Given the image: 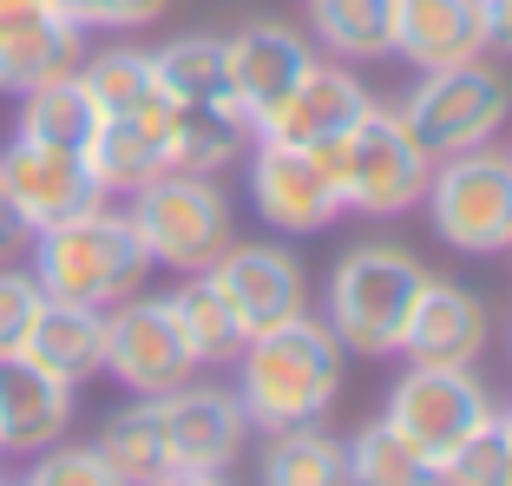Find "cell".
I'll list each match as a JSON object with an SVG mask.
<instances>
[{
    "instance_id": "1",
    "label": "cell",
    "mask_w": 512,
    "mask_h": 486,
    "mask_svg": "<svg viewBox=\"0 0 512 486\" xmlns=\"http://www.w3.org/2000/svg\"><path fill=\"white\" fill-rule=\"evenodd\" d=\"M342 342L322 316L276 322L263 335H243L237 349V401L250 427L276 434V427L322 421L342 395Z\"/></svg>"
},
{
    "instance_id": "2",
    "label": "cell",
    "mask_w": 512,
    "mask_h": 486,
    "mask_svg": "<svg viewBox=\"0 0 512 486\" xmlns=\"http://www.w3.org/2000/svg\"><path fill=\"white\" fill-rule=\"evenodd\" d=\"M33 283L53 303H86V309H112L125 296H138L151 276V250L138 243L132 217L92 204V211L66 217L53 230H33Z\"/></svg>"
},
{
    "instance_id": "3",
    "label": "cell",
    "mask_w": 512,
    "mask_h": 486,
    "mask_svg": "<svg viewBox=\"0 0 512 486\" xmlns=\"http://www.w3.org/2000/svg\"><path fill=\"white\" fill-rule=\"evenodd\" d=\"M427 270L394 243H355L329 276V329L348 355H401L407 316L421 303Z\"/></svg>"
},
{
    "instance_id": "4",
    "label": "cell",
    "mask_w": 512,
    "mask_h": 486,
    "mask_svg": "<svg viewBox=\"0 0 512 486\" xmlns=\"http://www.w3.org/2000/svg\"><path fill=\"white\" fill-rule=\"evenodd\" d=\"M132 230L138 243L151 250V263L165 270H211L224 257L237 230H230V198L217 191V178L204 171H158L151 184L132 191Z\"/></svg>"
},
{
    "instance_id": "5",
    "label": "cell",
    "mask_w": 512,
    "mask_h": 486,
    "mask_svg": "<svg viewBox=\"0 0 512 486\" xmlns=\"http://www.w3.org/2000/svg\"><path fill=\"white\" fill-rule=\"evenodd\" d=\"M512 112V79L499 66L480 60H460V66H434L421 73V86L401 99V119L407 132L421 138L434 158H453V152H473V145H493L499 125Z\"/></svg>"
},
{
    "instance_id": "6",
    "label": "cell",
    "mask_w": 512,
    "mask_h": 486,
    "mask_svg": "<svg viewBox=\"0 0 512 486\" xmlns=\"http://www.w3.org/2000/svg\"><path fill=\"white\" fill-rule=\"evenodd\" d=\"M427 217L447 250H467V257L512 250V152L473 145V152L434 158Z\"/></svg>"
},
{
    "instance_id": "7",
    "label": "cell",
    "mask_w": 512,
    "mask_h": 486,
    "mask_svg": "<svg viewBox=\"0 0 512 486\" xmlns=\"http://www.w3.org/2000/svg\"><path fill=\"white\" fill-rule=\"evenodd\" d=\"M427 178H434V152L407 132V119L388 106H368L362 125L348 132V171H342L348 211L401 217L427 198Z\"/></svg>"
},
{
    "instance_id": "8",
    "label": "cell",
    "mask_w": 512,
    "mask_h": 486,
    "mask_svg": "<svg viewBox=\"0 0 512 486\" xmlns=\"http://www.w3.org/2000/svg\"><path fill=\"white\" fill-rule=\"evenodd\" d=\"M486 414H493V395H486V381L473 375V368L407 362V375L388 388V408H381V421H388L401 441H414V447H421V454L440 467V460L467 441Z\"/></svg>"
},
{
    "instance_id": "9",
    "label": "cell",
    "mask_w": 512,
    "mask_h": 486,
    "mask_svg": "<svg viewBox=\"0 0 512 486\" xmlns=\"http://www.w3.org/2000/svg\"><path fill=\"white\" fill-rule=\"evenodd\" d=\"M250 204L270 230H289V237L329 230L348 211L342 184L322 171L309 145H263V138H250Z\"/></svg>"
},
{
    "instance_id": "10",
    "label": "cell",
    "mask_w": 512,
    "mask_h": 486,
    "mask_svg": "<svg viewBox=\"0 0 512 486\" xmlns=\"http://www.w3.org/2000/svg\"><path fill=\"white\" fill-rule=\"evenodd\" d=\"M0 191H7V204L20 211L27 230H53L66 217L92 211V204H106L86 152H60V145H40V138H20V132L0 152Z\"/></svg>"
},
{
    "instance_id": "11",
    "label": "cell",
    "mask_w": 512,
    "mask_h": 486,
    "mask_svg": "<svg viewBox=\"0 0 512 486\" xmlns=\"http://www.w3.org/2000/svg\"><path fill=\"white\" fill-rule=\"evenodd\" d=\"M204 276H211V289L230 303V316H237L243 335H263V329H276V322L309 316V276H302V263L289 257V250H276V243H230Z\"/></svg>"
},
{
    "instance_id": "12",
    "label": "cell",
    "mask_w": 512,
    "mask_h": 486,
    "mask_svg": "<svg viewBox=\"0 0 512 486\" xmlns=\"http://www.w3.org/2000/svg\"><path fill=\"white\" fill-rule=\"evenodd\" d=\"M191 349L178 342L158 296H125L106 309V375L132 395H171L191 381Z\"/></svg>"
},
{
    "instance_id": "13",
    "label": "cell",
    "mask_w": 512,
    "mask_h": 486,
    "mask_svg": "<svg viewBox=\"0 0 512 486\" xmlns=\"http://www.w3.org/2000/svg\"><path fill=\"white\" fill-rule=\"evenodd\" d=\"M368 106H375V99H368L362 79L348 73V60H316L250 125V138H263V145H322V138L355 132Z\"/></svg>"
},
{
    "instance_id": "14",
    "label": "cell",
    "mask_w": 512,
    "mask_h": 486,
    "mask_svg": "<svg viewBox=\"0 0 512 486\" xmlns=\"http://www.w3.org/2000/svg\"><path fill=\"white\" fill-rule=\"evenodd\" d=\"M86 33L53 0H0V92H33L79 73Z\"/></svg>"
},
{
    "instance_id": "15",
    "label": "cell",
    "mask_w": 512,
    "mask_h": 486,
    "mask_svg": "<svg viewBox=\"0 0 512 486\" xmlns=\"http://www.w3.org/2000/svg\"><path fill=\"white\" fill-rule=\"evenodd\" d=\"M224 66H230V99H237L243 119H263V112L296 86L309 66H316V40L289 20H250L224 40Z\"/></svg>"
},
{
    "instance_id": "16",
    "label": "cell",
    "mask_w": 512,
    "mask_h": 486,
    "mask_svg": "<svg viewBox=\"0 0 512 486\" xmlns=\"http://www.w3.org/2000/svg\"><path fill=\"white\" fill-rule=\"evenodd\" d=\"M158 421H165L171 467H230L250 441L243 401L230 388H204V381H184V388L158 395Z\"/></svg>"
},
{
    "instance_id": "17",
    "label": "cell",
    "mask_w": 512,
    "mask_h": 486,
    "mask_svg": "<svg viewBox=\"0 0 512 486\" xmlns=\"http://www.w3.org/2000/svg\"><path fill=\"white\" fill-rule=\"evenodd\" d=\"M73 381L46 375L33 355H0V454H46L73 427Z\"/></svg>"
},
{
    "instance_id": "18",
    "label": "cell",
    "mask_w": 512,
    "mask_h": 486,
    "mask_svg": "<svg viewBox=\"0 0 512 486\" xmlns=\"http://www.w3.org/2000/svg\"><path fill=\"white\" fill-rule=\"evenodd\" d=\"M486 335H493V316L473 296L467 283H447V276H427L421 303L407 316L401 355L407 362H447V368H473L486 355Z\"/></svg>"
},
{
    "instance_id": "19",
    "label": "cell",
    "mask_w": 512,
    "mask_h": 486,
    "mask_svg": "<svg viewBox=\"0 0 512 486\" xmlns=\"http://www.w3.org/2000/svg\"><path fill=\"white\" fill-rule=\"evenodd\" d=\"M486 53V0H394V53L414 73Z\"/></svg>"
},
{
    "instance_id": "20",
    "label": "cell",
    "mask_w": 512,
    "mask_h": 486,
    "mask_svg": "<svg viewBox=\"0 0 512 486\" xmlns=\"http://www.w3.org/2000/svg\"><path fill=\"white\" fill-rule=\"evenodd\" d=\"M165 112H125V119H99L92 125V145H86V165L99 178L106 198H132L138 184H151L158 171H171V132H165Z\"/></svg>"
},
{
    "instance_id": "21",
    "label": "cell",
    "mask_w": 512,
    "mask_h": 486,
    "mask_svg": "<svg viewBox=\"0 0 512 486\" xmlns=\"http://www.w3.org/2000/svg\"><path fill=\"white\" fill-rule=\"evenodd\" d=\"M20 355H33L46 375L73 381V388H79V381H92V375H106V309L53 303V296H46Z\"/></svg>"
},
{
    "instance_id": "22",
    "label": "cell",
    "mask_w": 512,
    "mask_h": 486,
    "mask_svg": "<svg viewBox=\"0 0 512 486\" xmlns=\"http://www.w3.org/2000/svg\"><path fill=\"white\" fill-rule=\"evenodd\" d=\"M165 303V316H171V329H178V342L191 349V362L204 368V362H237V349H243V329H237V316H230V303L211 289V276L204 270H191L171 296H158Z\"/></svg>"
},
{
    "instance_id": "23",
    "label": "cell",
    "mask_w": 512,
    "mask_h": 486,
    "mask_svg": "<svg viewBox=\"0 0 512 486\" xmlns=\"http://www.w3.org/2000/svg\"><path fill=\"white\" fill-rule=\"evenodd\" d=\"M165 132H171V171L217 178L237 152H250V119L237 106H171Z\"/></svg>"
},
{
    "instance_id": "24",
    "label": "cell",
    "mask_w": 512,
    "mask_h": 486,
    "mask_svg": "<svg viewBox=\"0 0 512 486\" xmlns=\"http://www.w3.org/2000/svg\"><path fill=\"white\" fill-rule=\"evenodd\" d=\"M151 73H158V92H165L171 106H237L217 33H184V40L158 46L151 53Z\"/></svg>"
},
{
    "instance_id": "25",
    "label": "cell",
    "mask_w": 512,
    "mask_h": 486,
    "mask_svg": "<svg viewBox=\"0 0 512 486\" xmlns=\"http://www.w3.org/2000/svg\"><path fill=\"white\" fill-rule=\"evenodd\" d=\"M256 486H348L342 441L322 434V421L276 427L263 460H256Z\"/></svg>"
},
{
    "instance_id": "26",
    "label": "cell",
    "mask_w": 512,
    "mask_h": 486,
    "mask_svg": "<svg viewBox=\"0 0 512 486\" xmlns=\"http://www.w3.org/2000/svg\"><path fill=\"white\" fill-rule=\"evenodd\" d=\"M309 40L335 60H388L394 53V0H309Z\"/></svg>"
},
{
    "instance_id": "27",
    "label": "cell",
    "mask_w": 512,
    "mask_h": 486,
    "mask_svg": "<svg viewBox=\"0 0 512 486\" xmlns=\"http://www.w3.org/2000/svg\"><path fill=\"white\" fill-rule=\"evenodd\" d=\"M79 86L92 92L99 119H125V112H158V106H171L165 92H158L151 53H138V46H106V53L79 60Z\"/></svg>"
},
{
    "instance_id": "28",
    "label": "cell",
    "mask_w": 512,
    "mask_h": 486,
    "mask_svg": "<svg viewBox=\"0 0 512 486\" xmlns=\"http://www.w3.org/2000/svg\"><path fill=\"white\" fill-rule=\"evenodd\" d=\"M92 125H99V106L79 86V73L20 92V138H40V145H60V152H86Z\"/></svg>"
},
{
    "instance_id": "29",
    "label": "cell",
    "mask_w": 512,
    "mask_h": 486,
    "mask_svg": "<svg viewBox=\"0 0 512 486\" xmlns=\"http://www.w3.org/2000/svg\"><path fill=\"white\" fill-rule=\"evenodd\" d=\"M342 460H348V486H440V467L414 441H401L388 421H368L342 447Z\"/></svg>"
},
{
    "instance_id": "30",
    "label": "cell",
    "mask_w": 512,
    "mask_h": 486,
    "mask_svg": "<svg viewBox=\"0 0 512 486\" xmlns=\"http://www.w3.org/2000/svg\"><path fill=\"white\" fill-rule=\"evenodd\" d=\"M92 447H99V454H106L132 486H145L151 473H165V467H171V454H165V421H158V395H138L132 408H119V414L106 421V434H99Z\"/></svg>"
},
{
    "instance_id": "31",
    "label": "cell",
    "mask_w": 512,
    "mask_h": 486,
    "mask_svg": "<svg viewBox=\"0 0 512 486\" xmlns=\"http://www.w3.org/2000/svg\"><path fill=\"white\" fill-rule=\"evenodd\" d=\"M440 486H512V414H486L467 441L440 460Z\"/></svg>"
},
{
    "instance_id": "32",
    "label": "cell",
    "mask_w": 512,
    "mask_h": 486,
    "mask_svg": "<svg viewBox=\"0 0 512 486\" xmlns=\"http://www.w3.org/2000/svg\"><path fill=\"white\" fill-rule=\"evenodd\" d=\"M20 486H132L119 467H112L99 447H46L40 460H33V473Z\"/></svg>"
},
{
    "instance_id": "33",
    "label": "cell",
    "mask_w": 512,
    "mask_h": 486,
    "mask_svg": "<svg viewBox=\"0 0 512 486\" xmlns=\"http://www.w3.org/2000/svg\"><path fill=\"white\" fill-rule=\"evenodd\" d=\"M53 7L79 33H132V27H151L171 0H53Z\"/></svg>"
},
{
    "instance_id": "34",
    "label": "cell",
    "mask_w": 512,
    "mask_h": 486,
    "mask_svg": "<svg viewBox=\"0 0 512 486\" xmlns=\"http://www.w3.org/2000/svg\"><path fill=\"white\" fill-rule=\"evenodd\" d=\"M40 303H46V289L33 283V270H7L0 263V355L27 349V329L40 316Z\"/></svg>"
},
{
    "instance_id": "35",
    "label": "cell",
    "mask_w": 512,
    "mask_h": 486,
    "mask_svg": "<svg viewBox=\"0 0 512 486\" xmlns=\"http://www.w3.org/2000/svg\"><path fill=\"white\" fill-rule=\"evenodd\" d=\"M486 53H512V0H486Z\"/></svg>"
},
{
    "instance_id": "36",
    "label": "cell",
    "mask_w": 512,
    "mask_h": 486,
    "mask_svg": "<svg viewBox=\"0 0 512 486\" xmlns=\"http://www.w3.org/2000/svg\"><path fill=\"white\" fill-rule=\"evenodd\" d=\"M145 486H230L224 467H165V473H151Z\"/></svg>"
},
{
    "instance_id": "37",
    "label": "cell",
    "mask_w": 512,
    "mask_h": 486,
    "mask_svg": "<svg viewBox=\"0 0 512 486\" xmlns=\"http://www.w3.org/2000/svg\"><path fill=\"white\" fill-rule=\"evenodd\" d=\"M27 237H33V230L20 224V211H14V204H7V191H0V257H7V250H20V243H27Z\"/></svg>"
},
{
    "instance_id": "38",
    "label": "cell",
    "mask_w": 512,
    "mask_h": 486,
    "mask_svg": "<svg viewBox=\"0 0 512 486\" xmlns=\"http://www.w3.org/2000/svg\"><path fill=\"white\" fill-rule=\"evenodd\" d=\"M0 486H7V480H0Z\"/></svg>"
},
{
    "instance_id": "39",
    "label": "cell",
    "mask_w": 512,
    "mask_h": 486,
    "mask_svg": "<svg viewBox=\"0 0 512 486\" xmlns=\"http://www.w3.org/2000/svg\"><path fill=\"white\" fill-rule=\"evenodd\" d=\"M506 414H512V408H506Z\"/></svg>"
}]
</instances>
